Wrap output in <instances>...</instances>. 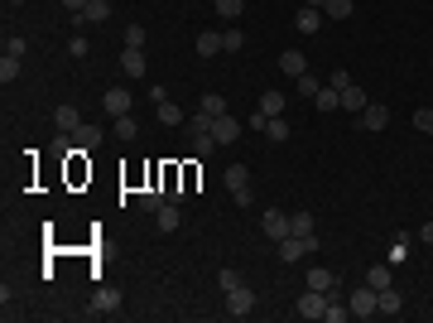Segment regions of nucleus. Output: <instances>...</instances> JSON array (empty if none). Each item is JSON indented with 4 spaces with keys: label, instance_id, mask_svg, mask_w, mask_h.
Listing matches in <instances>:
<instances>
[{
    "label": "nucleus",
    "instance_id": "nucleus-1",
    "mask_svg": "<svg viewBox=\"0 0 433 323\" xmlns=\"http://www.w3.org/2000/svg\"><path fill=\"white\" fill-rule=\"evenodd\" d=\"M313 251H318V236H284L279 241V261H289V265L304 261V256H313Z\"/></svg>",
    "mask_w": 433,
    "mask_h": 323
},
{
    "label": "nucleus",
    "instance_id": "nucleus-2",
    "mask_svg": "<svg viewBox=\"0 0 433 323\" xmlns=\"http://www.w3.org/2000/svg\"><path fill=\"white\" fill-rule=\"evenodd\" d=\"M294 314H299V319H323L327 314V295L323 290H304L299 304H294Z\"/></svg>",
    "mask_w": 433,
    "mask_h": 323
},
{
    "label": "nucleus",
    "instance_id": "nucleus-3",
    "mask_svg": "<svg viewBox=\"0 0 433 323\" xmlns=\"http://www.w3.org/2000/svg\"><path fill=\"white\" fill-rule=\"evenodd\" d=\"M347 309H351L356 319H371V314H380V304H376V290H371V285H356V290H351V304H347Z\"/></svg>",
    "mask_w": 433,
    "mask_h": 323
},
{
    "label": "nucleus",
    "instance_id": "nucleus-4",
    "mask_svg": "<svg viewBox=\"0 0 433 323\" xmlns=\"http://www.w3.org/2000/svg\"><path fill=\"white\" fill-rule=\"evenodd\" d=\"M260 232H265V236H275V241H284V236H289V213L265 208V213H260Z\"/></svg>",
    "mask_w": 433,
    "mask_h": 323
},
{
    "label": "nucleus",
    "instance_id": "nucleus-5",
    "mask_svg": "<svg viewBox=\"0 0 433 323\" xmlns=\"http://www.w3.org/2000/svg\"><path fill=\"white\" fill-rule=\"evenodd\" d=\"M250 309H255V295H250L246 285H236V290H226V314H231V319H246Z\"/></svg>",
    "mask_w": 433,
    "mask_h": 323
},
{
    "label": "nucleus",
    "instance_id": "nucleus-6",
    "mask_svg": "<svg viewBox=\"0 0 433 323\" xmlns=\"http://www.w3.org/2000/svg\"><path fill=\"white\" fill-rule=\"evenodd\" d=\"M130 107H135V97H130L125 87H107V97H102V111H107V116H130Z\"/></svg>",
    "mask_w": 433,
    "mask_h": 323
},
{
    "label": "nucleus",
    "instance_id": "nucleus-7",
    "mask_svg": "<svg viewBox=\"0 0 433 323\" xmlns=\"http://www.w3.org/2000/svg\"><path fill=\"white\" fill-rule=\"evenodd\" d=\"M356 121H361V130H385V125H390V111L380 107V102H366V111H361Z\"/></svg>",
    "mask_w": 433,
    "mask_h": 323
},
{
    "label": "nucleus",
    "instance_id": "nucleus-8",
    "mask_svg": "<svg viewBox=\"0 0 433 323\" xmlns=\"http://www.w3.org/2000/svg\"><path fill=\"white\" fill-rule=\"evenodd\" d=\"M53 125H58V130H63V135H73V130H77V125H82V111L73 107V102H63V107L53 111Z\"/></svg>",
    "mask_w": 433,
    "mask_h": 323
},
{
    "label": "nucleus",
    "instance_id": "nucleus-9",
    "mask_svg": "<svg viewBox=\"0 0 433 323\" xmlns=\"http://www.w3.org/2000/svg\"><path fill=\"white\" fill-rule=\"evenodd\" d=\"M236 135H241V121H236V116H217L212 121V140L217 145H231Z\"/></svg>",
    "mask_w": 433,
    "mask_h": 323
},
{
    "label": "nucleus",
    "instance_id": "nucleus-10",
    "mask_svg": "<svg viewBox=\"0 0 433 323\" xmlns=\"http://www.w3.org/2000/svg\"><path fill=\"white\" fill-rule=\"evenodd\" d=\"M318 24H323V10H318V5H304V10L294 15V29H299V34H318Z\"/></svg>",
    "mask_w": 433,
    "mask_h": 323
},
{
    "label": "nucleus",
    "instance_id": "nucleus-11",
    "mask_svg": "<svg viewBox=\"0 0 433 323\" xmlns=\"http://www.w3.org/2000/svg\"><path fill=\"white\" fill-rule=\"evenodd\" d=\"M279 73H284V78H304V73H308L304 53H299V49H284V53H279Z\"/></svg>",
    "mask_w": 433,
    "mask_h": 323
},
{
    "label": "nucleus",
    "instance_id": "nucleus-12",
    "mask_svg": "<svg viewBox=\"0 0 433 323\" xmlns=\"http://www.w3.org/2000/svg\"><path fill=\"white\" fill-rule=\"evenodd\" d=\"M77 24H102V19H111V0H87V10L82 15H73Z\"/></svg>",
    "mask_w": 433,
    "mask_h": 323
},
{
    "label": "nucleus",
    "instance_id": "nucleus-13",
    "mask_svg": "<svg viewBox=\"0 0 433 323\" xmlns=\"http://www.w3.org/2000/svg\"><path fill=\"white\" fill-rule=\"evenodd\" d=\"M120 73L125 78H145V53L140 49H120Z\"/></svg>",
    "mask_w": 433,
    "mask_h": 323
},
{
    "label": "nucleus",
    "instance_id": "nucleus-14",
    "mask_svg": "<svg viewBox=\"0 0 433 323\" xmlns=\"http://www.w3.org/2000/svg\"><path fill=\"white\" fill-rule=\"evenodd\" d=\"M73 140H77V150H97V145H102V125H92V121H82V125L73 130Z\"/></svg>",
    "mask_w": 433,
    "mask_h": 323
},
{
    "label": "nucleus",
    "instance_id": "nucleus-15",
    "mask_svg": "<svg viewBox=\"0 0 433 323\" xmlns=\"http://www.w3.org/2000/svg\"><path fill=\"white\" fill-rule=\"evenodd\" d=\"M376 304H380V314H390V319H395V314L405 309V299H400V290H395V285H385V290H376Z\"/></svg>",
    "mask_w": 433,
    "mask_h": 323
},
{
    "label": "nucleus",
    "instance_id": "nucleus-16",
    "mask_svg": "<svg viewBox=\"0 0 433 323\" xmlns=\"http://www.w3.org/2000/svg\"><path fill=\"white\" fill-rule=\"evenodd\" d=\"M226 189H231V198L246 193V189H250V169H246V164H231V169H226Z\"/></svg>",
    "mask_w": 433,
    "mask_h": 323
},
{
    "label": "nucleus",
    "instance_id": "nucleus-17",
    "mask_svg": "<svg viewBox=\"0 0 433 323\" xmlns=\"http://www.w3.org/2000/svg\"><path fill=\"white\" fill-rule=\"evenodd\" d=\"M159 232H178V222H183V213H178V203H159Z\"/></svg>",
    "mask_w": 433,
    "mask_h": 323
},
{
    "label": "nucleus",
    "instance_id": "nucleus-18",
    "mask_svg": "<svg viewBox=\"0 0 433 323\" xmlns=\"http://www.w3.org/2000/svg\"><path fill=\"white\" fill-rule=\"evenodd\" d=\"M217 53H221V34L203 29V34H198V58H217Z\"/></svg>",
    "mask_w": 433,
    "mask_h": 323
},
{
    "label": "nucleus",
    "instance_id": "nucleus-19",
    "mask_svg": "<svg viewBox=\"0 0 433 323\" xmlns=\"http://www.w3.org/2000/svg\"><path fill=\"white\" fill-rule=\"evenodd\" d=\"M289 236H318L313 232V213H289Z\"/></svg>",
    "mask_w": 433,
    "mask_h": 323
},
{
    "label": "nucleus",
    "instance_id": "nucleus-20",
    "mask_svg": "<svg viewBox=\"0 0 433 323\" xmlns=\"http://www.w3.org/2000/svg\"><path fill=\"white\" fill-rule=\"evenodd\" d=\"M308 290H323V295H332V290H337V275L313 265V270H308Z\"/></svg>",
    "mask_w": 433,
    "mask_h": 323
},
{
    "label": "nucleus",
    "instance_id": "nucleus-21",
    "mask_svg": "<svg viewBox=\"0 0 433 323\" xmlns=\"http://www.w3.org/2000/svg\"><path fill=\"white\" fill-rule=\"evenodd\" d=\"M342 107L351 111V116H361V111H366V92H361V87H342Z\"/></svg>",
    "mask_w": 433,
    "mask_h": 323
},
{
    "label": "nucleus",
    "instance_id": "nucleus-22",
    "mask_svg": "<svg viewBox=\"0 0 433 323\" xmlns=\"http://www.w3.org/2000/svg\"><path fill=\"white\" fill-rule=\"evenodd\" d=\"M203 116H208V121H217V116H226V97H221V92H208V97H203Z\"/></svg>",
    "mask_w": 433,
    "mask_h": 323
},
{
    "label": "nucleus",
    "instance_id": "nucleus-23",
    "mask_svg": "<svg viewBox=\"0 0 433 323\" xmlns=\"http://www.w3.org/2000/svg\"><path fill=\"white\" fill-rule=\"evenodd\" d=\"M116 304H120V295H116V290H97V299H92V314H116Z\"/></svg>",
    "mask_w": 433,
    "mask_h": 323
},
{
    "label": "nucleus",
    "instance_id": "nucleus-24",
    "mask_svg": "<svg viewBox=\"0 0 433 323\" xmlns=\"http://www.w3.org/2000/svg\"><path fill=\"white\" fill-rule=\"evenodd\" d=\"M265 135H270L275 145H284V140H289L294 130H289V121H284V116H270V125H265Z\"/></svg>",
    "mask_w": 433,
    "mask_h": 323
},
{
    "label": "nucleus",
    "instance_id": "nucleus-25",
    "mask_svg": "<svg viewBox=\"0 0 433 323\" xmlns=\"http://www.w3.org/2000/svg\"><path fill=\"white\" fill-rule=\"evenodd\" d=\"M366 285H371V290H385V285H395L390 265H371V270H366Z\"/></svg>",
    "mask_w": 433,
    "mask_h": 323
},
{
    "label": "nucleus",
    "instance_id": "nucleus-26",
    "mask_svg": "<svg viewBox=\"0 0 433 323\" xmlns=\"http://www.w3.org/2000/svg\"><path fill=\"white\" fill-rule=\"evenodd\" d=\"M260 111L265 116H284V97L279 92H260Z\"/></svg>",
    "mask_w": 433,
    "mask_h": 323
},
{
    "label": "nucleus",
    "instance_id": "nucleus-27",
    "mask_svg": "<svg viewBox=\"0 0 433 323\" xmlns=\"http://www.w3.org/2000/svg\"><path fill=\"white\" fill-rule=\"evenodd\" d=\"M241 49H246V34L241 29H226L221 34V53H241Z\"/></svg>",
    "mask_w": 433,
    "mask_h": 323
},
{
    "label": "nucleus",
    "instance_id": "nucleus-28",
    "mask_svg": "<svg viewBox=\"0 0 433 323\" xmlns=\"http://www.w3.org/2000/svg\"><path fill=\"white\" fill-rule=\"evenodd\" d=\"M313 102H318L323 111H337V107H342V92H337V87H318V97H313Z\"/></svg>",
    "mask_w": 433,
    "mask_h": 323
},
{
    "label": "nucleus",
    "instance_id": "nucleus-29",
    "mask_svg": "<svg viewBox=\"0 0 433 323\" xmlns=\"http://www.w3.org/2000/svg\"><path fill=\"white\" fill-rule=\"evenodd\" d=\"M351 10H356L351 0H327V5H323V15H327V19H347Z\"/></svg>",
    "mask_w": 433,
    "mask_h": 323
},
{
    "label": "nucleus",
    "instance_id": "nucleus-30",
    "mask_svg": "<svg viewBox=\"0 0 433 323\" xmlns=\"http://www.w3.org/2000/svg\"><path fill=\"white\" fill-rule=\"evenodd\" d=\"M327 323H347L351 319V309H342V304H337V295H327V314H323Z\"/></svg>",
    "mask_w": 433,
    "mask_h": 323
},
{
    "label": "nucleus",
    "instance_id": "nucleus-31",
    "mask_svg": "<svg viewBox=\"0 0 433 323\" xmlns=\"http://www.w3.org/2000/svg\"><path fill=\"white\" fill-rule=\"evenodd\" d=\"M159 203H169V198H164V189H145V193H140V208L159 213Z\"/></svg>",
    "mask_w": 433,
    "mask_h": 323
},
{
    "label": "nucleus",
    "instance_id": "nucleus-32",
    "mask_svg": "<svg viewBox=\"0 0 433 323\" xmlns=\"http://www.w3.org/2000/svg\"><path fill=\"white\" fill-rule=\"evenodd\" d=\"M217 15H226V19H241V10H246V0H212Z\"/></svg>",
    "mask_w": 433,
    "mask_h": 323
},
{
    "label": "nucleus",
    "instance_id": "nucleus-33",
    "mask_svg": "<svg viewBox=\"0 0 433 323\" xmlns=\"http://www.w3.org/2000/svg\"><path fill=\"white\" fill-rule=\"evenodd\" d=\"M159 121L164 125H183V111L174 107V102H159Z\"/></svg>",
    "mask_w": 433,
    "mask_h": 323
},
{
    "label": "nucleus",
    "instance_id": "nucleus-34",
    "mask_svg": "<svg viewBox=\"0 0 433 323\" xmlns=\"http://www.w3.org/2000/svg\"><path fill=\"white\" fill-rule=\"evenodd\" d=\"M15 78H19V58L5 53V58H0V82H15Z\"/></svg>",
    "mask_w": 433,
    "mask_h": 323
},
{
    "label": "nucleus",
    "instance_id": "nucleus-35",
    "mask_svg": "<svg viewBox=\"0 0 433 323\" xmlns=\"http://www.w3.org/2000/svg\"><path fill=\"white\" fill-rule=\"evenodd\" d=\"M414 130L433 135V107H419V111H414Z\"/></svg>",
    "mask_w": 433,
    "mask_h": 323
},
{
    "label": "nucleus",
    "instance_id": "nucleus-36",
    "mask_svg": "<svg viewBox=\"0 0 433 323\" xmlns=\"http://www.w3.org/2000/svg\"><path fill=\"white\" fill-rule=\"evenodd\" d=\"M193 145H198V155H212V150H217L212 130H193Z\"/></svg>",
    "mask_w": 433,
    "mask_h": 323
},
{
    "label": "nucleus",
    "instance_id": "nucleus-37",
    "mask_svg": "<svg viewBox=\"0 0 433 323\" xmlns=\"http://www.w3.org/2000/svg\"><path fill=\"white\" fill-rule=\"evenodd\" d=\"M125 49H145V24H130L125 29Z\"/></svg>",
    "mask_w": 433,
    "mask_h": 323
},
{
    "label": "nucleus",
    "instance_id": "nucleus-38",
    "mask_svg": "<svg viewBox=\"0 0 433 323\" xmlns=\"http://www.w3.org/2000/svg\"><path fill=\"white\" fill-rule=\"evenodd\" d=\"M24 49H29V39H19V34L5 39V53H10V58H24Z\"/></svg>",
    "mask_w": 433,
    "mask_h": 323
},
{
    "label": "nucleus",
    "instance_id": "nucleus-39",
    "mask_svg": "<svg viewBox=\"0 0 433 323\" xmlns=\"http://www.w3.org/2000/svg\"><path fill=\"white\" fill-rule=\"evenodd\" d=\"M327 87H337V92L351 87V73H347V68H332V73H327Z\"/></svg>",
    "mask_w": 433,
    "mask_h": 323
},
{
    "label": "nucleus",
    "instance_id": "nucleus-40",
    "mask_svg": "<svg viewBox=\"0 0 433 323\" xmlns=\"http://www.w3.org/2000/svg\"><path fill=\"white\" fill-rule=\"evenodd\" d=\"M294 87H299V97H318V87H323V82H318V78H308V73H304V78H299V82H294Z\"/></svg>",
    "mask_w": 433,
    "mask_h": 323
},
{
    "label": "nucleus",
    "instance_id": "nucleus-41",
    "mask_svg": "<svg viewBox=\"0 0 433 323\" xmlns=\"http://www.w3.org/2000/svg\"><path fill=\"white\" fill-rule=\"evenodd\" d=\"M135 130H140V125H135L130 116H116V135H120V140H135Z\"/></svg>",
    "mask_w": 433,
    "mask_h": 323
},
{
    "label": "nucleus",
    "instance_id": "nucleus-42",
    "mask_svg": "<svg viewBox=\"0 0 433 323\" xmlns=\"http://www.w3.org/2000/svg\"><path fill=\"white\" fill-rule=\"evenodd\" d=\"M217 285H221V290H236L241 275H236V270H217Z\"/></svg>",
    "mask_w": 433,
    "mask_h": 323
},
{
    "label": "nucleus",
    "instance_id": "nucleus-43",
    "mask_svg": "<svg viewBox=\"0 0 433 323\" xmlns=\"http://www.w3.org/2000/svg\"><path fill=\"white\" fill-rule=\"evenodd\" d=\"M246 125H250V130H265V125H270V116L255 107V116H246Z\"/></svg>",
    "mask_w": 433,
    "mask_h": 323
},
{
    "label": "nucleus",
    "instance_id": "nucleus-44",
    "mask_svg": "<svg viewBox=\"0 0 433 323\" xmlns=\"http://www.w3.org/2000/svg\"><path fill=\"white\" fill-rule=\"evenodd\" d=\"M68 53L73 58H87V39H68Z\"/></svg>",
    "mask_w": 433,
    "mask_h": 323
},
{
    "label": "nucleus",
    "instance_id": "nucleus-45",
    "mask_svg": "<svg viewBox=\"0 0 433 323\" xmlns=\"http://www.w3.org/2000/svg\"><path fill=\"white\" fill-rule=\"evenodd\" d=\"M419 241H429V246H433V222H424V227H419Z\"/></svg>",
    "mask_w": 433,
    "mask_h": 323
},
{
    "label": "nucleus",
    "instance_id": "nucleus-46",
    "mask_svg": "<svg viewBox=\"0 0 433 323\" xmlns=\"http://www.w3.org/2000/svg\"><path fill=\"white\" fill-rule=\"evenodd\" d=\"M63 5H68L73 15H82V10H87V0H63Z\"/></svg>",
    "mask_w": 433,
    "mask_h": 323
},
{
    "label": "nucleus",
    "instance_id": "nucleus-47",
    "mask_svg": "<svg viewBox=\"0 0 433 323\" xmlns=\"http://www.w3.org/2000/svg\"><path fill=\"white\" fill-rule=\"evenodd\" d=\"M304 5H318V10H323V5H327V0H304Z\"/></svg>",
    "mask_w": 433,
    "mask_h": 323
},
{
    "label": "nucleus",
    "instance_id": "nucleus-48",
    "mask_svg": "<svg viewBox=\"0 0 433 323\" xmlns=\"http://www.w3.org/2000/svg\"><path fill=\"white\" fill-rule=\"evenodd\" d=\"M10 5H24V0H10Z\"/></svg>",
    "mask_w": 433,
    "mask_h": 323
}]
</instances>
